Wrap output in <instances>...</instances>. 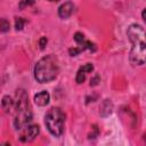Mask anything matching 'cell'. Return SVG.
<instances>
[{"mask_svg":"<svg viewBox=\"0 0 146 146\" xmlns=\"http://www.w3.org/2000/svg\"><path fill=\"white\" fill-rule=\"evenodd\" d=\"M86 74H87V72H84L82 68H79V71H78V73H76V76H75V81H76V83H82L84 80H86Z\"/></svg>","mask_w":146,"mask_h":146,"instance_id":"cell-10","label":"cell"},{"mask_svg":"<svg viewBox=\"0 0 146 146\" xmlns=\"http://www.w3.org/2000/svg\"><path fill=\"white\" fill-rule=\"evenodd\" d=\"M44 123L48 131L55 136L59 137L64 132V124H65V114L59 107L50 108L44 117Z\"/></svg>","mask_w":146,"mask_h":146,"instance_id":"cell-4","label":"cell"},{"mask_svg":"<svg viewBox=\"0 0 146 146\" xmlns=\"http://www.w3.org/2000/svg\"><path fill=\"white\" fill-rule=\"evenodd\" d=\"M24 24H25V21L22 17H16V19H15V27H16L17 31L22 30L24 27Z\"/></svg>","mask_w":146,"mask_h":146,"instance_id":"cell-12","label":"cell"},{"mask_svg":"<svg viewBox=\"0 0 146 146\" xmlns=\"http://www.w3.org/2000/svg\"><path fill=\"white\" fill-rule=\"evenodd\" d=\"M112 110H113V105L112 103L108 100V99H105L103 102V104L100 105V114L103 116H107L108 114L112 113Z\"/></svg>","mask_w":146,"mask_h":146,"instance_id":"cell-9","label":"cell"},{"mask_svg":"<svg viewBox=\"0 0 146 146\" xmlns=\"http://www.w3.org/2000/svg\"><path fill=\"white\" fill-rule=\"evenodd\" d=\"M74 11V5L70 1L64 2L63 5L59 6L58 8V16L60 18H68Z\"/></svg>","mask_w":146,"mask_h":146,"instance_id":"cell-6","label":"cell"},{"mask_svg":"<svg viewBox=\"0 0 146 146\" xmlns=\"http://www.w3.org/2000/svg\"><path fill=\"white\" fill-rule=\"evenodd\" d=\"M145 141H146V136H145Z\"/></svg>","mask_w":146,"mask_h":146,"instance_id":"cell-21","label":"cell"},{"mask_svg":"<svg viewBox=\"0 0 146 146\" xmlns=\"http://www.w3.org/2000/svg\"><path fill=\"white\" fill-rule=\"evenodd\" d=\"M0 30H1V32H7L8 30H9V22L7 21V19H5V18H1V22H0Z\"/></svg>","mask_w":146,"mask_h":146,"instance_id":"cell-13","label":"cell"},{"mask_svg":"<svg viewBox=\"0 0 146 146\" xmlns=\"http://www.w3.org/2000/svg\"><path fill=\"white\" fill-rule=\"evenodd\" d=\"M81 51H82V50H81L79 47H74V48H70V49H68V52H70L71 56H76V55H79Z\"/></svg>","mask_w":146,"mask_h":146,"instance_id":"cell-16","label":"cell"},{"mask_svg":"<svg viewBox=\"0 0 146 146\" xmlns=\"http://www.w3.org/2000/svg\"><path fill=\"white\" fill-rule=\"evenodd\" d=\"M1 106L5 113H11L15 108V100H13V98L9 96H5L1 100Z\"/></svg>","mask_w":146,"mask_h":146,"instance_id":"cell-8","label":"cell"},{"mask_svg":"<svg viewBox=\"0 0 146 146\" xmlns=\"http://www.w3.org/2000/svg\"><path fill=\"white\" fill-rule=\"evenodd\" d=\"M46 44H47V39L44 36H42L40 40H39V46H40V49H44L46 48Z\"/></svg>","mask_w":146,"mask_h":146,"instance_id":"cell-18","label":"cell"},{"mask_svg":"<svg viewBox=\"0 0 146 146\" xmlns=\"http://www.w3.org/2000/svg\"><path fill=\"white\" fill-rule=\"evenodd\" d=\"M33 3H34V0H21V2H19V8H21V9H24L25 7L32 6Z\"/></svg>","mask_w":146,"mask_h":146,"instance_id":"cell-14","label":"cell"},{"mask_svg":"<svg viewBox=\"0 0 146 146\" xmlns=\"http://www.w3.org/2000/svg\"><path fill=\"white\" fill-rule=\"evenodd\" d=\"M99 81H100V78H99V75L96 74L94 78H91V80H90V86H92V87H94V86H97Z\"/></svg>","mask_w":146,"mask_h":146,"instance_id":"cell-17","label":"cell"},{"mask_svg":"<svg viewBox=\"0 0 146 146\" xmlns=\"http://www.w3.org/2000/svg\"><path fill=\"white\" fill-rule=\"evenodd\" d=\"M50 96L47 91H40L34 96V103L39 106H46L49 103Z\"/></svg>","mask_w":146,"mask_h":146,"instance_id":"cell-7","label":"cell"},{"mask_svg":"<svg viewBox=\"0 0 146 146\" xmlns=\"http://www.w3.org/2000/svg\"><path fill=\"white\" fill-rule=\"evenodd\" d=\"M141 17H143V19L146 22V9L143 10V13H141Z\"/></svg>","mask_w":146,"mask_h":146,"instance_id":"cell-19","label":"cell"},{"mask_svg":"<svg viewBox=\"0 0 146 146\" xmlns=\"http://www.w3.org/2000/svg\"><path fill=\"white\" fill-rule=\"evenodd\" d=\"M38 135H39V127L36 124H29L24 129H22L19 139L23 143H27V141H32Z\"/></svg>","mask_w":146,"mask_h":146,"instance_id":"cell-5","label":"cell"},{"mask_svg":"<svg viewBox=\"0 0 146 146\" xmlns=\"http://www.w3.org/2000/svg\"><path fill=\"white\" fill-rule=\"evenodd\" d=\"M59 72L58 59L54 55L42 57L34 67V78L40 83H47L55 80Z\"/></svg>","mask_w":146,"mask_h":146,"instance_id":"cell-3","label":"cell"},{"mask_svg":"<svg viewBox=\"0 0 146 146\" xmlns=\"http://www.w3.org/2000/svg\"><path fill=\"white\" fill-rule=\"evenodd\" d=\"M15 119H14V127L16 130H22L26 125L30 124L32 121V110L27 98L25 90L19 89L16 92V100H15Z\"/></svg>","mask_w":146,"mask_h":146,"instance_id":"cell-2","label":"cell"},{"mask_svg":"<svg viewBox=\"0 0 146 146\" xmlns=\"http://www.w3.org/2000/svg\"><path fill=\"white\" fill-rule=\"evenodd\" d=\"M74 40H75V42L79 44V46H82L87 40H86V38H84V35L81 33V32H76L75 34H74Z\"/></svg>","mask_w":146,"mask_h":146,"instance_id":"cell-11","label":"cell"},{"mask_svg":"<svg viewBox=\"0 0 146 146\" xmlns=\"http://www.w3.org/2000/svg\"><path fill=\"white\" fill-rule=\"evenodd\" d=\"M80 68H82L84 72H87V73H90V72H92V70H94V65L91 64V63H87L86 65H83V66H81Z\"/></svg>","mask_w":146,"mask_h":146,"instance_id":"cell-15","label":"cell"},{"mask_svg":"<svg viewBox=\"0 0 146 146\" xmlns=\"http://www.w3.org/2000/svg\"><path fill=\"white\" fill-rule=\"evenodd\" d=\"M127 35L131 42L130 62L132 65H143L146 63V31L138 24H131L128 27Z\"/></svg>","mask_w":146,"mask_h":146,"instance_id":"cell-1","label":"cell"},{"mask_svg":"<svg viewBox=\"0 0 146 146\" xmlns=\"http://www.w3.org/2000/svg\"><path fill=\"white\" fill-rule=\"evenodd\" d=\"M49 1H55V2H57V1H59V0H49Z\"/></svg>","mask_w":146,"mask_h":146,"instance_id":"cell-20","label":"cell"}]
</instances>
